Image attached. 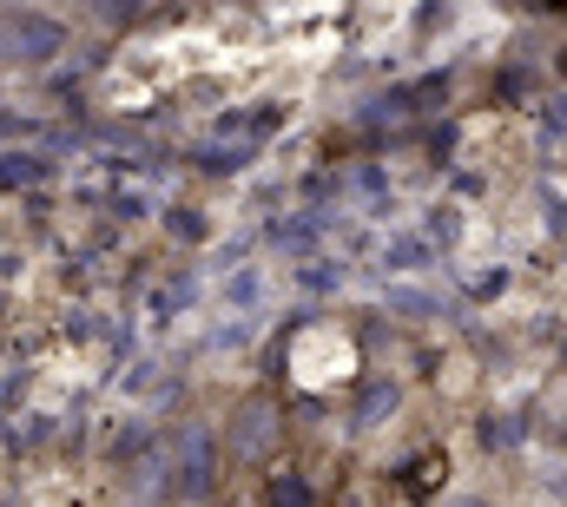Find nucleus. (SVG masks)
Wrapping results in <instances>:
<instances>
[{
	"instance_id": "obj_1",
	"label": "nucleus",
	"mask_w": 567,
	"mask_h": 507,
	"mask_svg": "<svg viewBox=\"0 0 567 507\" xmlns=\"http://www.w3.org/2000/svg\"><path fill=\"white\" fill-rule=\"evenodd\" d=\"M278 435H284L278 402H271V395H245L238 415H231V455H238V462H265V455L278 448Z\"/></svg>"
},
{
	"instance_id": "obj_2",
	"label": "nucleus",
	"mask_w": 567,
	"mask_h": 507,
	"mask_svg": "<svg viewBox=\"0 0 567 507\" xmlns=\"http://www.w3.org/2000/svg\"><path fill=\"white\" fill-rule=\"evenodd\" d=\"M212 482H218V448H212V428L192 422L178 435V488L185 495H212Z\"/></svg>"
},
{
	"instance_id": "obj_3",
	"label": "nucleus",
	"mask_w": 567,
	"mask_h": 507,
	"mask_svg": "<svg viewBox=\"0 0 567 507\" xmlns=\"http://www.w3.org/2000/svg\"><path fill=\"white\" fill-rule=\"evenodd\" d=\"M396 402H403V395H396V382H370V389H363V402H357V428H377V422H383V415H396Z\"/></svg>"
},
{
	"instance_id": "obj_4",
	"label": "nucleus",
	"mask_w": 567,
	"mask_h": 507,
	"mask_svg": "<svg viewBox=\"0 0 567 507\" xmlns=\"http://www.w3.org/2000/svg\"><path fill=\"white\" fill-rule=\"evenodd\" d=\"M13 40L27 46V60H40V53H53V46H60V27H53V20H20V27H13Z\"/></svg>"
},
{
	"instance_id": "obj_5",
	"label": "nucleus",
	"mask_w": 567,
	"mask_h": 507,
	"mask_svg": "<svg viewBox=\"0 0 567 507\" xmlns=\"http://www.w3.org/2000/svg\"><path fill=\"white\" fill-rule=\"evenodd\" d=\"M265 501H271V507H310V488H303V482H297V475H278V482H271V495H265Z\"/></svg>"
},
{
	"instance_id": "obj_6",
	"label": "nucleus",
	"mask_w": 567,
	"mask_h": 507,
	"mask_svg": "<svg viewBox=\"0 0 567 507\" xmlns=\"http://www.w3.org/2000/svg\"><path fill=\"white\" fill-rule=\"evenodd\" d=\"M455 507H488V501H475V495H462V501H455Z\"/></svg>"
}]
</instances>
